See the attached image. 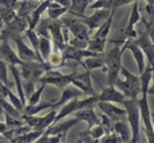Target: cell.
Listing matches in <instances>:
<instances>
[{"label": "cell", "instance_id": "obj_24", "mask_svg": "<svg viewBox=\"0 0 154 143\" xmlns=\"http://www.w3.org/2000/svg\"><path fill=\"white\" fill-rule=\"evenodd\" d=\"M9 70L12 74L13 78H14V83H16L17 92H18V96L21 99V101L23 102V105L26 106V92H24V88H23V80L20 74V70L18 66L14 65H9Z\"/></svg>", "mask_w": 154, "mask_h": 143}, {"label": "cell", "instance_id": "obj_30", "mask_svg": "<svg viewBox=\"0 0 154 143\" xmlns=\"http://www.w3.org/2000/svg\"><path fill=\"white\" fill-rule=\"evenodd\" d=\"M57 116V111L56 109H52L51 111L48 112V114H45L44 117H41V120H40V123L36 127L35 130L38 131H46V129L51 127L52 124H54L55 122V118Z\"/></svg>", "mask_w": 154, "mask_h": 143}, {"label": "cell", "instance_id": "obj_53", "mask_svg": "<svg viewBox=\"0 0 154 143\" xmlns=\"http://www.w3.org/2000/svg\"><path fill=\"white\" fill-rule=\"evenodd\" d=\"M34 1H43V0H34Z\"/></svg>", "mask_w": 154, "mask_h": 143}, {"label": "cell", "instance_id": "obj_18", "mask_svg": "<svg viewBox=\"0 0 154 143\" xmlns=\"http://www.w3.org/2000/svg\"><path fill=\"white\" fill-rule=\"evenodd\" d=\"M51 1L52 0H43V1H41V2L38 3V6L34 9V11L30 16L26 17L28 22H29L30 30H35V28L38 26V23H40V21L42 20V16H43L44 11L48 10Z\"/></svg>", "mask_w": 154, "mask_h": 143}, {"label": "cell", "instance_id": "obj_17", "mask_svg": "<svg viewBox=\"0 0 154 143\" xmlns=\"http://www.w3.org/2000/svg\"><path fill=\"white\" fill-rule=\"evenodd\" d=\"M97 106H98L100 110L103 111V113H105L107 117H109L110 119H111L112 122L120 121V118L123 117L125 114H127L125 109L119 108V107H117V106L112 105L111 102L99 101Z\"/></svg>", "mask_w": 154, "mask_h": 143}, {"label": "cell", "instance_id": "obj_28", "mask_svg": "<svg viewBox=\"0 0 154 143\" xmlns=\"http://www.w3.org/2000/svg\"><path fill=\"white\" fill-rule=\"evenodd\" d=\"M44 133V131H38V130H31L28 133L20 135L18 138H14L10 141L11 143H33L38 140V138H41Z\"/></svg>", "mask_w": 154, "mask_h": 143}, {"label": "cell", "instance_id": "obj_25", "mask_svg": "<svg viewBox=\"0 0 154 143\" xmlns=\"http://www.w3.org/2000/svg\"><path fill=\"white\" fill-rule=\"evenodd\" d=\"M88 3H90V0H72V6L68 9V12L77 18L83 19Z\"/></svg>", "mask_w": 154, "mask_h": 143}, {"label": "cell", "instance_id": "obj_55", "mask_svg": "<svg viewBox=\"0 0 154 143\" xmlns=\"http://www.w3.org/2000/svg\"><path fill=\"white\" fill-rule=\"evenodd\" d=\"M61 143H65V142H61Z\"/></svg>", "mask_w": 154, "mask_h": 143}, {"label": "cell", "instance_id": "obj_1", "mask_svg": "<svg viewBox=\"0 0 154 143\" xmlns=\"http://www.w3.org/2000/svg\"><path fill=\"white\" fill-rule=\"evenodd\" d=\"M123 52L125 51L119 45H117V46H115V48H112L111 50L103 54L107 70L106 73L108 86H115L116 80L118 79V75L122 67L121 58Z\"/></svg>", "mask_w": 154, "mask_h": 143}, {"label": "cell", "instance_id": "obj_27", "mask_svg": "<svg viewBox=\"0 0 154 143\" xmlns=\"http://www.w3.org/2000/svg\"><path fill=\"white\" fill-rule=\"evenodd\" d=\"M41 2V1H40ZM38 1L34 0H22L20 1V5L17 9V14L19 17H28L34 11L36 7L38 6Z\"/></svg>", "mask_w": 154, "mask_h": 143}, {"label": "cell", "instance_id": "obj_26", "mask_svg": "<svg viewBox=\"0 0 154 143\" xmlns=\"http://www.w3.org/2000/svg\"><path fill=\"white\" fill-rule=\"evenodd\" d=\"M55 101H56V100H53V101H41L40 104L34 105V106L26 105L24 106V110H23V114L36 116V113H38V112L42 111V110H45V109H53Z\"/></svg>", "mask_w": 154, "mask_h": 143}, {"label": "cell", "instance_id": "obj_11", "mask_svg": "<svg viewBox=\"0 0 154 143\" xmlns=\"http://www.w3.org/2000/svg\"><path fill=\"white\" fill-rule=\"evenodd\" d=\"M111 10L109 9H100V10H96V12H94L91 16L89 17H84L82 21H83L88 29L90 30V32H93L95 29H99L100 26H103V22L106 21L108 18L111 14Z\"/></svg>", "mask_w": 154, "mask_h": 143}, {"label": "cell", "instance_id": "obj_41", "mask_svg": "<svg viewBox=\"0 0 154 143\" xmlns=\"http://www.w3.org/2000/svg\"><path fill=\"white\" fill-rule=\"evenodd\" d=\"M90 9L100 10V9H109L112 11V0H95Z\"/></svg>", "mask_w": 154, "mask_h": 143}, {"label": "cell", "instance_id": "obj_14", "mask_svg": "<svg viewBox=\"0 0 154 143\" xmlns=\"http://www.w3.org/2000/svg\"><path fill=\"white\" fill-rule=\"evenodd\" d=\"M0 58L5 61L8 65L21 66L24 63L20 60L18 54L11 48L8 41H0Z\"/></svg>", "mask_w": 154, "mask_h": 143}, {"label": "cell", "instance_id": "obj_22", "mask_svg": "<svg viewBox=\"0 0 154 143\" xmlns=\"http://www.w3.org/2000/svg\"><path fill=\"white\" fill-rule=\"evenodd\" d=\"M103 54H100L99 56L85 58V60L83 61V63L80 64V65H82V66H83L86 70H90V72H91L93 70H98V68H100L103 72H107L106 65H105V60H103Z\"/></svg>", "mask_w": 154, "mask_h": 143}, {"label": "cell", "instance_id": "obj_16", "mask_svg": "<svg viewBox=\"0 0 154 143\" xmlns=\"http://www.w3.org/2000/svg\"><path fill=\"white\" fill-rule=\"evenodd\" d=\"M79 119L74 118V119H69L67 121H64L62 123H54L52 124L48 129H46L45 134H48V135H62L63 138H65L68 131L71 130L73 127H75L76 124L79 123Z\"/></svg>", "mask_w": 154, "mask_h": 143}, {"label": "cell", "instance_id": "obj_47", "mask_svg": "<svg viewBox=\"0 0 154 143\" xmlns=\"http://www.w3.org/2000/svg\"><path fill=\"white\" fill-rule=\"evenodd\" d=\"M9 87H7L5 84L0 80V100L1 99H8V92H9Z\"/></svg>", "mask_w": 154, "mask_h": 143}, {"label": "cell", "instance_id": "obj_7", "mask_svg": "<svg viewBox=\"0 0 154 143\" xmlns=\"http://www.w3.org/2000/svg\"><path fill=\"white\" fill-rule=\"evenodd\" d=\"M29 29V22L26 17H17L12 22L7 24L6 28L0 32V41H8L16 34H22Z\"/></svg>", "mask_w": 154, "mask_h": 143}, {"label": "cell", "instance_id": "obj_48", "mask_svg": "<svg viewBox=\"0 0 154 143\" xmlns=\"http://www.w3.org/2000/svg\"><path fill=\"white\" fill-rule=\"evenodd\" d=\"M53 1L64 8H67V9H69L72 6V0H53Z\"/></svg>", "mask_w": 154, "mask_h": 143}, {"label": "cell", "instance_id": "obj_20", "mask_svg": "<svg viewBox=\"0 0 154 143\" xmlns=\"http://www.w3.org/2000/svg\"><path fill=\"white\" fill-rule=\"evenodd\" d=\"M80 95H83V92H80L78 88H76L75 86H67L64 90H62V95L60 97V99H57L54 102L53 109H56L58 107H63L65 104H67L68 101H71V100H73L75 98H78Z\"/></svg>", "mask_w": 154, "mask_h": 143}, {"label": "cell", "instance_id": "obj_51", "mask_svg": "<svg viewBox=\"0 0 154 143\" xmlns=\"http://www.w3.org/2000/svg\"><path fill=\"white\" fill-rule=\"evenodd\" d=\"M2 26H3V22H2V20L0 19V32H1V30H2Z\"/></svg>", "mask_w": 154, "mask_h": 143}, {"label": "cell", "instance_id": "obj_50", "mask_svg": "<svg viewBox=\"0 0 154 143\" xmlns=\"http://www.w3.org/2000/svg\"><path fill=\"white\" fill-rule=\"evenodd\" d=\"M153 86H152L151 88H149V92H148V94H153L154 95V68H153Z\"/></svg>", "mask_w": 154, "mask_h": 143}, {"label": "cell", "instance_id": "obj_46", "mask_svg": "<svg viewBox=\"0 0 154 143\" xmlns=\"http://www.w3.org/2000/svg\"><path fill=\"white\" fill-rule=\"evenodd\" d=\"M139 0H112V11H117L118 8L131 2H138Z\"/></svg>", "mask_w": 154, "mask_h": 143}, {"label": "cell", "instance_id": "obj_29", "mask_svg": "<svg viewBox=\"0 0 154 143\" xmlns=\"http://www.w3.org/2000/svg\"><path fill=\"white\" fill-rule=\"evenodd\" d=\"M26 35L28 36V39H29L30 42H31V44H32L33 51L35 52L36 57H38V61L42 64H46V62L42 58L41 54H40V50H38L40 36H38V34L36 33V31H35V30H30V29H28V30L26 31Z\"/></svg>", "mask_w": 154, "mask_h": 143}, {"label": "cell", "instance_id": "obj_42", "mask_svg": "<svg viewBox=\"0 0 154 143\" xmlns=\"http://www.w3.org/2000/svg\"><path fill=\"white\" fill-rule=\"evenodd\" d=\"M8 99H9V101L11 102L20 112H22V114H23L24 105H23V102L21 101V99L19 98V96L14 95V94L11 92V89H9V92H8Z\"/></svg>", "mask_w": 154, "mask_h": 143}, {"label": "cell", "instance_id": "obj_23", "mask_svg": "<svg viewBox=\"0 0 154 143\" xmlns=\"http://www.w3.org/2000/svg\"><path fill=\"white\" fill-rule=\"evenodd\" d=\"M113 130L119 137V139L121 140L122 143H129L132 138V132L130 127L127 126L125 122L123 121H117L113 122Z\"/></svg>", "mask_w": 154, "mask_h": 143}, {"label": "cell", "instance_id": "obj_37", "mask_svg": "<svg viewBox=\"0 0 154 143\" xmlns=\"http://www.w3.org/2000/svg\"><path fill=\"white\" fill-rule=\"evenodd\" d=\"M8 67H9V65H8L3 60L0 58V80H1L7 87H9V88L11 89L13 84L10 83L9 78H8Z\"/></svg>", "mask_w": 154, "mask_h": 143}, {"label": "cell", "instance_id": "obj_54", "mask_svg": "<svg viewBox=\"0 0 154 143\" xmlns=\"http://www.w3.org/2000/svg\"><path fill=\"white\" fill-rule=\"evenodd\" d=\"M18 1H22V0H18Z\"/></svg>", "mask_w": 154, "mask_h": 143}, {"label": "cell", "instance_id": "obj_39", "mask_svg": "<svg viewBox=\"0 0 154 143\" xmlns=\"http://www.w3.org/2000/svg\"><path fill=\"white\" fill-rule=\"evenodd\" d=\"M89 137H91L93 139H101V138L106 134V132H105V129H103V127L101 126V123L99 124H96V126H94L93 128H90V129H87L86 131H85Z\"/></svg>", "mask_w": 154, "mask_h": 143}, {"label": "cell", "instance_id": "obj_40", "mask_svg": "<svg viewBox=\"0 0 154 143\" xmlns=\"http://www.w3.org/2000/svg\"><path fill=\"white\" fill-rule=\"evenodd\" d=\"M3 116H5V122H6L8 129H16V128H19L21 126H23V124H26L23 122L22 119L14 118L8 113H5Z\"/></svg>", "mask_w": 154, "mask_h": 143}, {"label": "cell", "instance_id": "obj_52", "mask_svg": "<svg viewBox=\"0 0 154 143\" xmlns=\"http://www.w3.org/2000/svg\"><path fill=\"white\" fill-rule=\"evenodd\" d=\"M76 143H84L83 141H82V139H79L78 141H76Z\"/></svg>", "mask_w": 154, "mask_h": 143}, {"label": "cell", "instance_id": "obj_35", "mask_svg": "<svg viewBox=\"0 0 154 143\" xmlns=\"http://www.w3.org/2000/svg\"><path fill=\"white\" fill-rule=\"evenodd\" d=\"M18 14H17L16 10L13 9H8V8H5V7L0 6V19L2 20L3 24H9L16 19Z\"/></svg>", "mask_w": 154, "mask_h": 143}, {"label": "cell", "instance_id": "obj_31", "mask_svg": "<svg viewBox=\"0 0 154 143\" xmlns=\"http://www.w3.org/2000/svg\"><path fill=\"white\" fill-rule=\"evenodd\" d=\"M66 12H68L67 8H64V7L60 6L58 3L54 2L53 0L51 1V3H50V6H48V18L51 20H60V18Z\"/></svg>", "mask_w": 154, "mask_h": 143}, {"label": "cell", "instance_id": "obj_15", "mask_svg": "<svg viewBox=\"0 0 154 143\" xmlns=\"http://www.w3.org/2000/svg\"><path fill=\"white\" fill-rule=\"evenodd\" d=\"M99 101L103 102H116V104H123L125 96L122 94L119 89L116 88V86H107L103 89V92L98 95Z\"/></svg>", "mask_w": 154, "mask_h": 143}, {"label": "cell", "instance_id": "obj_12", "mask_svg": "<svg viewBox=\"0 0 154 143\" xmlns=\"http://www.w3.org/2000/svg\"><path fill=\"white\" fill-rule=\"evenodd\" d=\"M10 40H12V41L16 43L17 50H18V56L20 57V60L22 61V62H34V61H38L35 52L33 51V48H29V46L24 43L21 34L13 35Z\"/></svg>", "mask_w": 154, "mask_h": 143}, {"label": "cell", "instance_id": "obj_45", "mask_svg": "<svg viewBox=\"0 0 154 143\" xmlns=\"http://www.w3.org/2000/svg\"><path fill=\"white\" fill-rule=\"evenodd\" d=\"M20 5V1L18 0H0V6L8 8V9L17 10Z\"/></svg>", "mask_w": 154, "mask_h": 143}, {"label": "cell", "instance_id": "obj_13", "mask_svg": "<svg viewBox=\"0 0 154 143\" xmlns=\"http://www.w3.org/2000/svg\"><path fill=\"white\" fill-rule=\"evenodd\" d=\"M132 42L138 45L139 48L143 51L144 55L150 61V65L154 68V44L150 39L148 31L143 32L140 38L137 39V40H133Z\"/></svg>", "mask_w": 154, "mask_h": 143}, {"label": "cell", "instance_id": "obj_34", "mask_svg": "<svg viewBox=\"0 0 154 143\" xmlns=\"http://www.w3.org/2000/svg\"><path fill=\"white\" fill-rule=\"evenodd\" d=\"M106 42H107V40H103V39L91 38L89 41H88L87 50H89V51H91V52H95V53H98V54H103V51H105Z\"/></svg>", "mask_w": 154, "mask_h": 143}, {"label": "cell", "instance_id": "obj_38", "mask_svg": "<svg viewBox=\"0 0 154 143\" xmlns=\"http://www.w3.org/2000/svg\"><path fill=\"white\" fill-rule=\"evenodd\" d=\"M48 21H50V18L42 19L40 21L38 26L35 28V31L38 34V36H44V38L50 39V34L51 33H50V29H48Z\"/></svg>", "mask_w": 154, "mask_h": 143}, {"label": "cell", "instance_id": "obj_32", "mask_svg": "<svg viewBox=\"0 0 154 143\" xmlns=\"http://www.w3.org/2000/svg\"><path fill=\"white\" fill-rule=\"evenodd\" d=\"M116 11H112L110 17L108 19L103 22V24L100 26L98 30H97L96 34L94 35L93 38H96V39H103V40H107L108 38V35H109V32H110V29H111V26H112V21H113V16H115Z\"/></svg>", "mask_w": 154, "mask_h": 143}, {"label": "cell", "instance_id": "obj_33", "mask_svg": "<svg viewBox=\"0 0 154 143\" xmlns=\"http://www.w3.org/2000/svg\"><path fill=\"white\" fill-rule=\"evenodd\" d=\"M38 50H40V54H41L42 58L46 62L48 60V57L53 52L52 50V43L51 40L44 36H40V43H38Z\"/></svg>", "mask_w": 154, "mask_h": 143}, {"label": "cell", "instance_id": "obj_9", "mask_svg": "<svg viewBox=\"0 0 154 143\" xmlns=\"http://www.w3.org/2000/svg\"><path fill=\"white\" fill-rule=\"evenodd\" d=\"M48 29L52 36V41L54 45V50L63 52L66 48L64 35H63V23L61 20H51L48 21Z\"/></svg>", "mask_w": 154, "mask_h": 143}, {"label": "cell", "instance_id": "obj_49", "mask_svg": "<svg viewBox=\"0 0 154 143\" xmlns=\"http://www.w3.org/2000/svg\"><path fill=\"white\" fill-rule=\"evenodd\" d=\"M8 130L9 129L7 127L6 122H0V134H5Z\"/></svg>", "mask_w": 154, "mask_h": 143}, {"label": "cell", "instance_id": "obj_44", "mask_svg": "<svg viewBox=\"0 0 154 143\" xmlns=\"http://www.w3.org/2000/svg\"><path fill=\"white\" fill-rule=\"evenodd\" d=\"M119 141H120V139H119V137L117 135L115 131L109 134H105L100 139V142L101 143H119Z\"/></svg>", "mask_w": 154, "mask_h": 143}, {"label": "cell", "instance_id": "obj_36", "mask_svg": "<svg viewBox=\"0 0 154 143\" xmlns=\"http://www.w3.org/2000/svg\"><path fill=\"white\" fill-rule=\"evenodd\" d=\"M45 87H46V84H42V85L36 89V90H34V92H33L32 95L28 98V104H26V105L34 106V105L40 104V102H41L42 94H43V92H44Z\"/></svg>", "mask_w": 154, "mask_h": 143}, {"label": "cell", "instance_id": "obj_2", "mask_svg": "<svg viewBox=\"0 0 154 143\" xmlns=\"http://www.w3.org/2000/svg\"><path fill=\"white\" fill-rule=\"evenodd\" d=\"M120 73L123 75L125 80L117 79L115 86L120 92L125 96L128 99H138V96L142 94L141 89V79L140 77L135 76L132 73H130L127 68L122 66Z\"/></svg>", "mask_w": 154, "mask_h": 143}, {"label": "cell", "instance_id": "obj_21", "mask_svg": "<svg viewBox=\"0 0 154 143\" xmlns=\"http://www.w3.org/2000/svg\"><path fill=\"white\" fill-rule=\"evenodd\" d=\"M75 118L79 119L80 121H85L88 124V129L93 128L94 126L100 123V119L96 114V112L94 111V108H86L78 110L74 113Z\"/></svg>", "mask_w": 154, "mask_h": 143}, {"label": "cell", "instance_id": "obj_43", "mask_svg": "<svg viewBox=\"0 0 154 143\" xmlns=\"http://www.w3.org/2000/svg\"><path fill=\"white\" fill-rule=\"evenodd\" d=\"M68 45L74 46V48H77L86 50L87 46H88V41H86V40H82V39H78V38H75L74 36L71 41H68Z\"/></svg>", "mask_w": 154, "mask_h": 143}, {"label": "cell", "instance_id": "obj_8", "mask_svg": "<svg viewBox=\"0 0 154 143\" xmlns=\"http://www.w3.org/2000/svg\"><path fill=\"white\" fill-rule=\"evenodd\" d=\"M61 21L63 23V26H66L75 38L86 40V41L90 40L89 35L91 32L88 29V26L82 21L80 18L76 19V18L69 17V18H63V19H61Z\"/></svg>", "mask_w": 154, "mask_h": 143}, {"label": "cell", "instance_id": "obj_10", "mask_svg": "<svg viewBox=\"0 0 154 143\" xmlns=\"http://www.w3.org/2000/svg\"><path fill=\"white\" fill-rule=\"evenodd\" d=\"M100 54L98 53H95V52H91L89 50H83V48H77L74 46H71V45H66V48H64V51L62 52V56H63V60L65 62L67 61H75V62H78L79 64L83 63V61L85 58H88V57H95V56H99Z\"/></svg>", "mask_w": 154, "mask_h": 143}, {"label": "cell", "instance_id": "obj_4", "mask_svg": "<svg viewBox=\"0 0 154 143\" xmlns=\"http://www.w3.org/2000/svg\"><path fill=\"white\" fill-rule=\"evenodd\" d=\"M19 70L23 82H31L35 84L36 82H40L41 77L44 75L46 70L52 68L48 66V63L42 64L38 61H34V62H24Z\"/></svg>", "mask_w": 154, "mask_h": 143}, {"label": "cell", "instance_id": "obj_5", "mask_svg": "<svg viewBox=\"0 0 154 143\" xmlns=\"http://www.w3.org/2000/svg\"><path fill=\"white\" fill-rule=\"evenodd\" d=\"M72 80V73L71 74H63L57 68H52L45 72V74L41 77L42 84L46 85H53L57 87L61 90H64L67 86H69Z\"/></svg>", "mask_w": 154, "mask_h": 143}, {"label": "cell", "instance_id": "obj_3", "mask_svg": "<svg viewBox=\"0 0 154 143\" xmlns=\"http://www.w3.org/2000/svg\"><path fill=\"white\" fill-rule=\"evenodd\" d=\"M122 105L125 106V109L128 116V121L130 124V129L132 132V138L130 142L139 143L140 141V108H139L138 99H125Z\"/></svg>", "mask_w": 154, "mask_h": 143}, {"label": "cell", "instance_id": "obj_6", "mask_svg": "<svg viewBox=\"0 0 154 143\" xmlns=\"http://www.w3.org/2000/svg\"><path fill=\"white\" fill-rule=\"evenodd\" d=\"M71 84L75 86L76 88H78L80 92H83L84 95L87 96H96L95 88L93 86V82H91V73L90 70H85L84 73H72V80Z\"/></svg>", "mask_w": 154, "mask_h": 143}, {"label": "cell", "instance_id": "obj_19", "mask_svg": "<svg viewBox=\"0 0 154 143\" xmlns=\"http://www.w3.org/2000/svg\"><path fill=\"white\" fill-rule=\"evenodd\" d=\"M127 48H129V50L131 51L132 55H133V57H134L135 62H137V64H138L139 72H140V74H142L145 70L144 53H143V51L139 48L138 45L134 44L132 41H130V40L125 41V44H123V46H122V50H123V51H125Z\"/></svg>", "mask_w": 154, "mask_h": 143}]
</instances>
